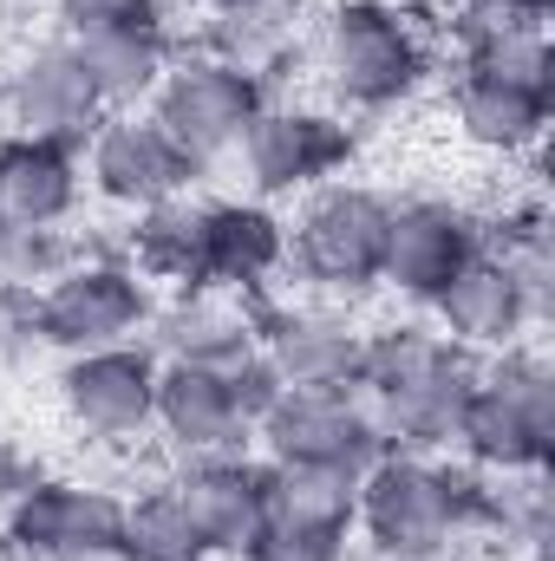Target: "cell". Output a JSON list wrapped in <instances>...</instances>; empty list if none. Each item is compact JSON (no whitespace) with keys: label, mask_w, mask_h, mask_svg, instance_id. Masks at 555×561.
Segmentation results:
<instances>
[{"label":"cell","mask_w":555,"mask_h":561,"mask_svg":"<svg viewBox=\"0 0 555 561\" xmlns=\"http://www.w3.org/2000/svg\"><path fill=\"white\" fill-rule=\"evenodd\" d=\"M366 333L340 300H281V294H256V353L275 366L281 386L294 392H347L366 353Z\"/></svg>","instance_id":"30bf717a"},{"label":"cell","mask_w":555,"mask_h":561,"mask_svg":"<svg viewBox=\"0 0 555 561\" xmlns=\"http://www.w3.org/2000/svg\"><path fill=\"white\" fill-rule=\"evenodd\" d=\"M256 450H262V463L366 470L380 457V437L360 412L353 386L347 392H294V386H281V399L256 424Z\"/></svg>","instance_id":"e0dca14e"},{"label":"cell","mask_w":555,"mask_h":561,"mask_svg":"<svg viewBox=\"0 0 555 561\" xmlns=\"http://www.w3.org/2000/svg\"><path fill=\"white\" fill-rule=\"evenodd\" d=\"M203 222H209V196H196V190H183L170 203H150L125 229V262L157 294L196 287L203 280Z\"/></svg>","instance_id":"603a6c76"},{"label":"cell","mask_w":555,"mask_h":561,"mask_svg":"<svg viewBox=\"0 0 555 561\" xmlns=\"http://www.w3.org/2000/svg\"><path fill=\"white\" fill-rule=\"evenodd\" d=\"M242 561H353V529L301 523V516L269 510V523L256 529V542L242 549Z\"/></svg>","instance_id":"83f0119b"},{"label":"cell","mask_w":555,"mask_h":561,"mask_svg":"<svg viewBox=\"0 0 555 561\" xmlns=\"http://www.w3.org/2000/svg\"><path fill=\"white\" fill-rule=\"evenodd\" d=\"M79 53H86V72H92L105 112H144L177 59V33L163 20V26H132V33H99Z\"/></svg>","instance_id":"cb8c5ba5"},{"label":"cell","mask_w":555,"mask_h":561,"mask_svg":"<svg viewBox=\"0 0 555 561\" xmlns=\"http://www.w3.org/2000/svg\"><path fill=\"white\" fill-rule=\"evenodd\" d=\"M203 13H242V7H269V0H196Z\"/></svg>","instance_id":"1f68e13d"},{"label":"cell","mask_w":555,"mask_h":561,"mask_svg":"<svg viewBox=\"0 0 555 561\" xmlns=\"http://www.w3.org/2000/svg\"><path fill=\"white\" fill-rule=\"evenodd\" d=\"M386 229H393V196L353 176H333L301 196L287 216V275L320 300H360L380 287L386 262Z\"/></svg>","instance_id":"5b68a950"},{"label":"cell","mask_w":555,"mask_h":561,"mask_svg":"<svg viewBox=\"0 0 555 561\" xmlns=\"http://www.w3.org/2000/svg\"><path fill=\"white\" fill-rule=\"evenodd\" d=\"M0 112H7V131L53 138V144H86L99 131V118H105V99H99V85L86 72V53L72 39H39L7 72Z\"/></svg>","instance_id":"9a60e30c"},{"label":"cell","mask_w":555,"mask_h":561,"mask_svg":"<svg viewBox=\"0 0 555 561\" xmlns=\"http://www.w3.org/2000/svg\"><path fill=\"white\" fill-rule=\"evenodd\" d=\"M457 463L477 477H517V470H550L555 457V366L550 353L510 346L497 359H477L471 399L451 424Z\"/></svg>","instance_id":"277c9868"},{"label":"cell","mask_w":555,"mask_h":561,"mask_svg":"<svg viewBox=\"0 0 555 561\" xmlns=\"http://www.w3.org/2000/svg\"><path fill=\"white\" fill-rule=\"evenodd\" d=\"M484 249V216L464 209L457 196H393V229H386V262L380 287L431 307L438 287Z\"/></svg>","instance_id":"5bb4252c"},{"label":"cell","mask_w":555,"mask_h":561,"mask_svg":"<svg viewBox=\"0 0 555 561\" xmlns=\"http://www.w3.org/2000/svg\"><path fill=\"white\" fill-rule=\"evenodd\" d=\"M353 503H360V470H327V463H269V510H281V516L353 529Z\"/></svg>","instance_id":"4316f807"},{"label":"cell","mask_w":555,"mask_h":561,"mask_svg":"<svg viewBox=\"0 0 555 561\" xmlns=\"http://www.w3.org/2000/svg\"><path fill=\"white\" fill-rule=\"evenodd\" d=\"M118 561H216L203 529L190 523L183 496L163 483H150L138 496H125V516H118Z\"/></svg>","instance_id":"d4e9b609"},{"label":"cell","mask_w":555,"mask_h":561,"mask_svg":"<svg viewBox=\"0 0 555 561\" xmlns=\"http://www.w3.org/2000/svg\"><path fill=\"white\" fill-rule=\"evenodd\" d=\"M118 516H125L118 490L39 470L0 510V542L20 561H99V556H118Z\"/></svg>","instance_id":"9c48e42d"},{"label":"cell","mask_w":555,"mask_h":561,"mask_svg":"<svg viewBox=\"0 0 555 561\" xmlns=\"http://www.w3.org/2000/svg\"><path fill=\"white\" fill-rule=\"evenodd\" d=\"M144 333L157 359L236 366L242 353H256V300L216 294V287H177V294H157V313Z\"/></svg>","instance_id":"44dd1931"},{"label":"cell","mask_w":555,"mask_h":561,"mask_svg":"<svg viewBox=\"0 0 555 561\" xmlns=\"http://www.w3.org/2000/svg\"><path fill=\"white\" fill-rule=\"evenodd\" d=\"M170 0H53V26L59 39L86 46L99 33H132V26H163Z\"/></svg>","instance_id":"f546056e"},{"label":"cell","mask_w":555,"mask_h":561,"mask_svg":"<svg viewBox=\"0 0 555 561\" xmlns=\"http://www.w3.org/2000/svg\"><path fill=\"white\" fill-rule=\"evenodd\" d=\"M79 249L66 229H0V287L7 294H39Z\"/></svg>","instance_id":"f1b7e54d"},{"label":"cell","mask_w":555,"mask_h":561,"mask_svg":"<svg viewBox=\"0 0 555 561\" xmlns=\"http://www.w3.org/2000/svg\"><path fill=\"white\" fill-rule=\"evenodd\" d=\"M157 313V287L125 255H72L59 275L33 294V340L66 353L125 346Z\"/></svg>","instance_id":"52a82bcc"},{"label":"cell","mask_w":555,"mask_h":561,"mask_svg":"<svg viewBox=\"0 0 555 561\" xmlns=\"http://www.w3.org/2000/svg\"><path fill=\"white\" fill-rule=\"evenodd\" d=\"M287 275V216L262 196H209L203 222V280L216 294H269Z\"/></svg>","instance_id":"d6986e66"},{"label":"cell","mask_w":555,"mask_h":561,"mask_svg":"<svg viewBox=\"0 0 555 561\" xmlns=\"http://www.w3.org/2000/svg\"><path fill=\"white\" fill-rule=\"evenodd\" d=\"M424 313H431V327H438L457 353H471V359H497V353H510V346H530L536 327H550V307L510 275V262L490 255V249H477L457 275L444 280Z\"/></svg>","instance_id":"7c38bea8"},{"label":"cell","mask_w":555,"mask_h":561,"mask_svg":"<svg viewBox=\"0 0 555 561\" xmlns=\"http://www.w3.org/2000/svg\"><path fill=\"white\" fill-rule=\"evenodd\" d=\"M471 379H477L471 353H457L424 320H399V327L366 333L353 399L373 424L380 450H451V424L471 399Z\"/></svg>","instance_id":"7a4b0ae2"},{"label":"cell","mask_w":555,"mask_h":561,"mask_svg":"<svg viewBox=\"0 0 555 561\" xmlns=\"http://www.w3.org/2000/svg\"><path fill=\"white\" fill-rule=\"evenodd\" d=\"M86 203L79 144L0 131V229H66Z\"/></svg>","instance_id":"ffe728a7"},{"label":"cell","mask_w":555,"mask_h":561,"mask_svg":"<svg viewBox=\"0 0 555 561\" xmlns=\"http://www.w3.org/2000/svg\"><path fill=\"white\" fill-rule=\"evenodd\" d=\"M386 7H406V13H431V20H438V7H444V0H386Z\"/></svg>","instance_id":"d6a6232c"},{"label":"cell","mask_w":555,"mask_h":561,"mask_svg":"<svg viewBox=\"0 0 555 561\" xmlns=\"http://www.w3.org/2000/svg\"><path fill=\"white\" fill-rule=\"evenodd\" d=\"M307 59L340 118H386L431 85L444 39L431 13H406L386 0H340L314 26Z\"/></svg>","instance_id":"6da1fadb"},{"label":"cell","mask_w":555,"mask_h":561,"mask_svg":"<svg viewBox=\"0 0 555 561\" xmlns=\"http://www.w3.org/2000/svg\"><path fill=\"white\" fill-rule=\"evenodd\" d=\"M353 150H360V131H353L333 105L269 99V105L249 118V131H242V144H236L229 157H236L249 196L281 203V196H307V190L347 176Z\"/></svg>","instance_id":"ba28073f"},{"label":"cell","mask_w":555,"mask_h":561,"mask_svg":"<svg viewBox=\"0 0 555 561\" xmlns=\"http://www.w3.org/2000/svg\"><path fill=\"white\" fill-rule=\"evenodd\" d=\"M209 53L275 79V66L301 59V20H294V0H269V7H242V13H209V33H203Z\"/></svg>","instance_id":"484cf974"},{"label":"cell","mask_w":555,"mask_h":561,"mask_svg":"<svg viewBox=\"0 0 555 561\" xmlns=\"http://www.w3.org/2000/svg\"><path fill=\"white\" fill-rule=\"evenodd\" d=\"M353 536L373 556H438L484 542V477L444 450H380L360 470Z\"/></svg>","instance_id":"3957f363"},{"label":"cell","mask_w":555,"mask_h":561,"mask_svg":"<svg viewBox=\"0 0 555 561\" xmlns=\"http://www.w3.org/2000/svg\"><path fill=\"white\" fill-rule=\"evenodd\" d=\"M170 490L183 496L190 523L203 529L216 561H242L256 542V529L269 523V463L256 450H229V457H190L177 463Z\"/></svg>","instance_id":"ac0fdd59"},{"label":"cell","mask_w":555,"mask_h":561,"mask_svg":"<svg viewBox=\"0 0 555 561\" xmlns=\"http://www.w3.org/2000/svg\"><path fill=\"white\" fill-rule=\"evenodd\" d=\"M157 366L163 359L144 340L66 353L53 373V399L86 444H138L150 437V412H157Z\"/></svg>","instance_id":"8fae6325"},{"label":"cell","mask_w":555,"mask_h":561,"mask_svg":"<svg viewBox=\"0 0 555 561\" xmlns=\"http://www.w3.org/2000/svg\"><path fill=\"white\" fill-rule=\"evenodd\" d=\"M269 99L275 92H269L262 72H249V66H236V59H223L209 46H177L170 72H163V85L150 92L144 112L163 125V138L177 144L196 170H209L216 157H229L242 144L249 118Z\"/></svg>","instance_id":"8992f818"},{"label":"cell","mask_w":555,"mask_h":561,"mask_svg":"<svg viewBox=\"0 0 555 561\" xmlns=\"http://www.w3.org/2000/svg\"><path fill=\"white\" fill-rule=\"evenodd\" d=\"M79 163H86V196L138 216L150 203H170L183 196L203 170L163 138V125L150 112H105L99 131L79 144Z\"/></svg>","instance_id":"4fadbf2b"},{"label":"cell","mask_w":555,"mask_h":561,"mask_svg":"<svg viewBox=\"0 0 555 561\" xmlns=\"http://www.w3.org/2000/svg\"><path fill=\"white\" fill-rule=\"evenodd\" d=\"M150 431L163 437V450L177 463L190 457H229V450H256V419L242 412L229 366H190V359H163L157 366V412Z\"/></svg>","instance_id":"2e32d148"},{"label":"cell","mask_w":555,"mask_h":561,"mask_svg":"<svg viewBox=\"0 0 555 561\" xmlns=\"http://www.w3.org/2000/svg\"><path fill=\"white\" fill-rule=\"evenodd\" d=\"M457 7H484V13H503V20H550L555 0H457Z\"/></svg>","instance_id":"4dcf8cb0"},{"label":"cell","mask_w":555,"mask_h":561,"mask_svg":"<svg viewBox=\"0 0 555 561\" xmlns=\"http://www.w3.org/2000/svg\"><path fill=\"white\" fill-rule=\"evenodd\" d=\"M550 118H555V92H543V85H510V79H484V72L451 79V125L477 157L543 150Z\"/></svg>","instance_id":"7402d4cb"}]
</instances>
